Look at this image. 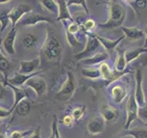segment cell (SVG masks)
Wrapping results in <instances>:
<instances>
[{
	"mask_svg": "<svg viewBox=\"0 0 147 138\" xmlns=\"http://www.w3.org/2000/svg\"><path fill=\"white\" fill-rule=\"evenodd\" d=\"M109 13L108 20L98 26L102 29H116L122 27L126 18V10L122 5L118 1L109 2Z\"/></svg>",
	"mask_w": 147,
	"mask_h": 138,
	"instance_id": "6da1fadb",
	"label": "cell"
},
{
	"mask_svg": "<svg viewBox=\"0 0 147 138\" xmlns=\"http://www.w3.org/2000/svg\"><path fill=\"white\" fill-rule=\"evenodd\" d=\"M43 53L48 60H55L61 56L62 45L54 32L48 28L46 30V39L43 44Z\"/></svg>",
	"mask_w": 147,
	"mask_h": 138,
	"instance_id": "7a4b0ae2",
	"label": "cell"
},
{
	"mask_svg": "<svg viewBox=\"0 0 147 138\" xmlns=\"http://www.w3.org/2000/svg\"><path fill=\"white\" fill-rule=\"evenodd\" d=\"M100 47V43L96 38L95 34H89L86 36V43L84 47V50L77 53L75 58L78 61H82L84 59H87L92 57L98 52Z\"/></svg>",
	"mask_w": 147,
	"mask_h": 138,
	"instance_id": "3957f363",
	"label": "cell"
},
{
	"mask_svg": "<svg viewBox=\"0 0 147 138\" xmlns=\"http://www.w3.org/2000/svg\"><path fill=\"white\" fill-rule=\"evenodd\" d=\"M75 90H76L75 76H74V75L70 71H67V79L63 83L61 89L58 91V93L55 97L58 99V100L65 101L73 96Z\"/></svg>",
	"mask_w": 147,
	"mask_h": 138,
	"instance_id": "277c9868",
	"label": "cell"
},
{
	"mask_svg": "<svg viewBox=\"0 0 147 138\" xmlns=\"http://www.w3.org/2000/svg\"><path fill=\"white\" fill-rule=\"evenodd\" d=\"M138 110H139V106H138L136 102L134 92H132V93H131L130 96H129L127 104H126L127 117H126V122L124 124L125 130H129L131 124L138 118Z\"/></svg>",
	"mask_w": 147,
	"mask_h": 138,
	"instance_id": "5b68a950",
	"label": "cell"
},
{
	"mask_svg": "<svg viewBox=\"0 0 147 138\" xmlns=\"http://www.w3.org/2000/svg\"><path fill=\"white\" fill-rule=\"evenodd\" d=\"M40 22H47V23H50V24H53V20L50 17H46L43 15H40V14H36L31 11L30 13L26 14V15L18 21V25L30 27V26H35Z\"/></svg>",
	"mask_w": 147,
	"mask_h": 138,
	"instance_id": "8992f818",
	"label": "cell"
},
{
	"mask_svg": "<svg viewBox=\"0 0 147 138\" xmlns=\"http://www.w3.org/2000/svg\"><path fill=\"white\" fill-rule=\"evenodd\" d=\"M32 11L31 7L27 4H20L18 6L13 7L10 11L8 12V18L11 21L12 28H15V26L18 23L21 18L24 17L26 14Z\"/></svg>",
	"mask_w": 147,
	"mask_h": 138,
	"instance_id": "52a82bcc",
	"label": "cell"
},
{
	"mask_svg": "<svg viewBox=\"0 0 147 138\" xmlns=\"http://www.w3.org/2000/svg\"><path fill=\"white\" fill-rule=\"evenodd\" d=\"M135 90H134V96L136 102L139 106V108L144 107L146 105L145 100V95L144 91V87H142V72L141 69H137L135 74Z\"/></svg>",
	"mask_w": 147,
	"mask_h": 138,
	"instance_id": "ba28073f",
	"label": "cell"
},
{
	"mask_svg": "<svg viewBox=\"0 0 147 138\" xmlns=\"http://www.w3.org/2000/svg\"><path fill=\"white\" fill-rule=\"evenodd\" d=\"M27 86L32 89L37 96H42L47 91V83L44 80V78L39 76H35L31 77L30 79L27 81Z\"/></svg>",
	"mask_w": 147,
	"mask_h": 138,
	"instance_id": "9c48e42d",
	"label": "cell"
},
{
	"mask_svg": "<svg viewBox=\"0 0 147 138\" xmlns=\"http://www.w3.org/2000/svg\"><path fill=\"white\" fill-rule=\"evenodd\" d=\"M40 66V57L34 58L30 61H21L20 64V69L18 73L22 75H31L34 74L35 71L39 68Z\"/></svg>",
	"mask_w": 147,
	"mask_h": 138,
	"instance_id": "30bf717a",
	"label": "cell"
},
{
	"mask_svg": "<svg viewBox=\"0 0 147 138\" xmlns=\"http://www.w3.org/2000/svg\"><path fill=\"white\" fill-rule=\"evenodd\" d=\"M17 37V29L15 28H11V30L5 37L3 41V47L9 55H14L16 53L15 51V41Z\"/></svg>",
	"mask_w": 147,
	"mask_h": 138,
	"instance_id": "8fae6325",
	"label": "cell"
},
{
	"mask_svg": "<svg viewBox=\"0 0 147 138\" xmlns=\"http://www.w3.org/2000/svg\"><path fill=\"white\" fill-rule=\"evenodd\" d=\"M87 131L89 135H98L101 133L105 129V120L102 117H93L87 123Z\"/></svg>",
	"mask_w": 147,
	"mask_h": 138,
	"instance_id": "7c38bea8",
	"label": "cell"
},
{
	"mask_svg": "<svg viewBox=\"0 0 147 138\" xmlns=\"http://www.w3.org/2000/svg\"><path fill=\"white\" fill-rule=\"evenodd\" d=\"M40 73H41V71H38L37 73H34V74H31V75H22L20 73H15V75H14L12 77L10 78H7V82L5 83V86L7 84H9V85H12L14 87H20L22 85H24L25 83H27V81L30 79L31 77H33L35 76H38Z\"/></svg>",
	"mask_w": 147,
	"mask_h": 138,
	"instance_id": "4fadbf2b",
	"label": "cell"
},
{
	"mask_svg": "<svg viewBox=\"0 0 147 138\" xmlns=\"http://www.w3.org/2000/svg\"><path fill=\"white\" fill-rule=\"evenodd\" d=\"M95 36H96V38L98 39V41L100 43V44L105 48L106 52H107L108 53H112L113 51L116 49L117 45L121 43L122 40H124V38H125V36H121L117 40H109V39L105 38V37L98 35V34H95Z\"/></svg>",
	"mask_w": 147,
	"mask_h": 138,
	"instance_id": "5bb4252c",
	"label": "cell"
},
{
	"mask_svg": "<svg viewBox=\"0 0 147 138\" xmlns=\"http://www.w3.org/2000/svg\"><path fill=\"white\" fill-rule=\"evenodd\" d=\"M127 94V89L121 85H115L110 89V95H111V98L116 104L121 103L123 99L126 98Z\"/></svg>",
	"mask_w": 147,
	"mask_h": 138,
	"instance_id": "9a60e30c",
	"label": "cell"
},
{
	"mask_svg": "<svg viewBox=\"0 0 147 138\" xmlns=\"http://www.w3.org/2000/svg\"><path fill=\"white\" fill-rule=\"evenodd\" d=\"M59 6V14L57 17V20L62 21H70L74 22V18L71 16V13L69 11V7L67 6V2L65 0H58L57 1Z\"/></svg>",
	"mask_w": 147,
	"mask_h": 138,
	"instance_id": "2e32d148",
	"label": "cell"
},
{
	"mask_svg": "<svg viewBox=\"0 0 147 138\" xmlns=\"http://www.w3.org/2000/svg\"><path fill=\"white\" fill-rule=\"evenodd\" d=\"M109 55L107 52H101V53H96L95 55H93L92 57L90 58H87V59H84L82 60L81 63L86 64V66H98V64H100L106 62V60L109 59Z\"/></svg>",
	"mask_w": 147,
	"mask_h": 138,
	"instance_id": "e0dca14e",
	"label": "cell"
},
{
	"mask_svg": "<svg viewBox=\"0 0 147 138\" xmlns=\"http://www.w3.org/2000/svg\"><path fill=\"white\" fill-rule=\"evenodd\" d=\"M6 86H8L10 89L14 91V96H15V100H14V104L11 108V110L14 112L16 109V107L18 105V103L21 102L22 100L26 99L27 98H29V94H28V92L26 89H23L21 87H14L12 85H9V84H7Z\"/></svg>",
	"mask_w": 147,
	"mask_h": 138,
	"instance_id": "ac0fdd59",
	"label": "cell"
},
{
	"mask_svg": "<svg viewBox=\"0 0 147 138\" xmlns=\"http://www.w3.org/2000/svg\"><path fill=\"white\" fill-rule=\"evenodd\" d=\"M124 33V36H126L130 40H140L144 37V31L140 30L137 27H121Z\"/></svg>",
	"mask_w": 147,
	"mask_h": 138,
	"instance_id": "d6986e66",
	"label": "cell"
},
{
	"mask_svg": "<svg viewBox=\"0 0 147 138\" xmlns=\"http://www.w3.org/2000/svg\"><path fill=\"white\" fill-rule=\"evenodd\" d=\"M101 117L107 122H114L119 117V112L111 106H104L101 112Z\"/></svg>",
	"mask_w": 147,
	"mask_h": 138,
	"instance_id": "ffe728a7",
	"label": "cell"
},
{
	"mask_svg": "<svg viewBox=\"0 0 147 138\" xmlns=\"http://www.w3.org/2000/svg\"><path fill=\"white\" fill-rule=\"evenodd\" d=\"M144 53H147V49H144V47L127 50L126 52L124 53V57H125L127 64L133 62L135 59H137L138 57H139L141 54Z\"/></svg>",
	"mask_w": 147,
	"mask_h": 138,
	"instance_id": "44dd1931",
	"label": "cell"
},
{
	"mask_svg": "<svg viewBox=\"0 0 147 138\" xmlns=\"http://www.w3.org/2000/svg\"><path fill=\"white\" fill-rule=\"evenodd\" d=\"M30 110H31L30 103L28 100L24 99V100H22L21 102L18 103V105L15 109V112L18 115H20V116L26 117L30 114Z\"/></svg>",
	"mask_w": 147,
	"mask_h": 138,
	"instance_id": "7402d4cb",
	"label": "cell"
},
{
	"mask_svg": "<svg viewBox=\"0 0 147 138\" xmlns=\"http://www.w3.org/2000/svg\"><path fill=\"white\" fill-rule=\"evenodd\" d=\"M40 3L46 10L49 12H52L53 15L58 17L59 6H58L57 1H54V0H41V1H40Z\"/></svg>",
	"mask_w": 147,
	"mask_h": 138,
	"instance_id": "603a6c76",
	"label": "cell"
},
{
	"mask_svg": "<svg viewBox=\"0 0 147 138\" xmlns=\"http://www.w3.org/2000/svg\"><path fill=\"white\" fill-rule=\"evenodd\" d=\"M9 68H10V64H9V61L6 57H5V55L2 54L1 51H0V72L2 73V75L4 76L5 83L7 82V78H8L7 76H8Z\"/></svg>",
	"mask_w": 147,
	"mask_h": 138,
	"instance_id": "cb8c5ba5",
	"label": "cell"
},
{
	"mask_svg": "<svg viewBox=\"0 0 147 138\" xmlns=\"http://www.w3.org/2000/svg\"><path fill=\"white\" fill-rule=\"evenodd\" d=\"M127 62L124 57V53L119 52L118 53V56L115 61V71L119 73H123L126 71Z\"/></svg>",
	"mask_w": 147,
	"mask_h": 138,
	"instance_id": "d4e9b609",
	"label": "cell"
},
{
	"mask_svg": "<svg viewBox=\"0 0 147 138\" xmlns=\"http://www.w3.org/2000/svg\"><path fill=\"white\" fill-rule=\"evenodd\" d=\"M37 41H38V37L32 33H26L22 38V44L27 49L35 47Z\"/></svg>",
	"mask_w": 147,
	"mask_h": 138,
	"instance_id": "484cf974",
	"label": "cell"
},
{
	"mask_svg": "<svg viewBox=\"0 0 147 138\" xmlns=\"http://www.w3.org/2000/svg\"><path fill=\"white\" fill-rule=\"evenodd\" d=\"M81 72L85 77L90 78V79H99V78H101L100 71L98 68H83Z\"/></svg>",
	"mask_w": 147,
	"mask_h": 138,
	"instance_id": "4316f807",
	"label": "cell"
},
{
	"mask_svg": "<svg viewBox=\"0 0 147 138\" xmlns=\"http://www.w3.org/2000/svg\"><path fill=\"white\" fill-rule=\"evenodd\" d=\"M125 135L131 136L132 138H147V130L139 128L131 129V130H126Z\"/></svg>",
	"mask_w": 147,
	"mask_h": 138,
	"instance_id": "83f0119b",
	"label": "cell"
},
{
	"mask_svg": "<svg viewBox=\"0 0 147 138\" xmlns=\"http://www.w3.org/2000/svg\"><path fill=\"white\" fill-rule=\"evenodd\" d=\"M9 21L8 18V12L7 10H0V25H1V29H0V33L5 30V29L7 27Z\"/></svg>",
	"mask_w": 147,
	"mask_h": 138,
	"instance_id": "f1b7e54d",
	"label": "cell"
},
{
	"mask_svg": "<svg viewBox=\"0 0 147 138\" xmlns=\"http://www.w3.org/2000/svg\"><path fill=\"white\" fill-rule=\"evenodd\" d=\"M65 37H66L67 43H69V45H70L71 47H73V48H79V47H81L82 43L76 39V35L71 34V33H69L68 31H66Z\"/></svg>",
	"mask_w": 147,
	"mask_h": 138,
	"instance_id": "f546056e",
	"label": "cell"
},
{
	"mask_svg": "<svg viewBox=\"0 0 147 138\" xmlns=\"http://www.w3.org/2000/svg\"><path fill=\"white\" fill-rule=\"evenodd\" d=\"M131 5L134 10H144L147 7V1L145 0H134V1H126Z\"/></svg>",
	"mask_w": 147,
	"mask_h": 138,
	"instance_id": "4dcf8cb0",
	"label": "cell"
},
{
	"mask_svg": "<svg viewBox=\"0 0 147 138\" xmlns=\"http://www.w3.org/2000/svg\"><path fill=\"white\" fill-rule=\"evenodd\" d=\"M85 112H86V106L83 105V106H79V107H76L74 109L71 115L73 116L75 121H79V120L84 116Z\"/></svg>",
	"mask_w": 147,
	"mask_h": 138,
	"instance_id": "1f68e13d",
	"label": "cell"
},
{
	"mask_svg": "<svg viewBox=\"0 0 147 138\" xmlns=\"http://www.w3.org/2000/svg\"><path fill=\"white\" fill-rule=\"evenodd\" d=\"M66 2H67L68 7L73 6V5H76V6L82 7L85 9V12L87 14V15H89V10H88V8H87V6L86 4V1H85V0H69V1H66Z\"/></svg>",
	"mask_w": 147,
	"mask_h": 138,
	"instance_id": "d6a6232c",
	"label": "cell"
},
{
	"mask_svg": "<svg viewBox=\"0 0 147 138\" xmlns=\"http://www.w3.org/2000/svg\"><path fill=\"white\" fill-rule=\"evenodd\" d=\"M138 118L144 123H147V105L139 108V110H138Z\"/></svg>",
	"mask_w": 147,
	"mask_h": 138,
	"instance_id": "836d02e7",
	"label": "cell"
},
{
	"mask_svg": "<svg viewBox=\"0 0 147 138\" xmlns=\"http://www.w3.org/2000/svg\"><path fill=\"white\" fill-rule=\"evenodd\" d=\"M80 28H81V26L78 24L77 22L74 21V22H71L70 23V25L68 26L66 31H68L69 33L75 35L76 33H77L78 31H80Z\"/></svg>",
	"mask_w": 147,
	"mask_h": 138,
	"instance_id": "e575fe53",
	"label": "cell"
},
{
	"mask_svg": "<svg viewBox=\"0 0 147 138\" xmlns=\"http://www.w3.org/2000/svg\"><path fill=\"white\" fill-rule=\"evenodd\" d=\"M82 26H83V28H84L86 30L90 31V30H92L96 27V22L93 20H90V18H89V20H86L84 23H83Z\"/></svg>",
	"mask_w": 147,
	"mask_h": 138,
	"instance_id": "d590c367",
	"label": "cell"
},
{
	"mask_svg": "<svg viewBox=\"0 0 147 138\" xmlns=\"http://www.w3.org/2000/svg\"><path fill=\"white\" fill-rule=\"evenodd\" d=\"M74 122H75V120H74L73 116L71 114H68V115H65L63 120H62V122L63 124H64L65 126H71L74 124Z\"/></svg>",
	"mask_w": 147,
	"mask_h": 138,
	"instance_id": "8d00e7d4",
	"label": "cell"
},
{
	"mask_svg": "<svg viewBox=\"0 0 147 138\" xmlns=\"http://www.w3.org/2000/svg\"><path fill=\"white\" fill-rule=\"evenodd\" d=\"M32 132H20V131H14L10 133V135H9L8 138H24L25 135H29V133H30Z\"/></svg>",
	"mask_w": 147,
	"mask_h": 138,
	"instance_id": "74e56055",
	"label": "cell"
},
{
	"mask_svg": "<svg viewBox=\"0 0 147 138\" xmlns=\"http://www.w3.org/2000/svg\"><path fill=\"white\" fill-rule=\"evenodd\" d=\"M52 128H53V130L55 132V138H61V135H60V132L58 129V122H57V118L56 116L53 117V124H52Z\"/></svg>",
	"mask_w": 147,
	"mask_h": 138,
	"instance_id": "f35d334b",
	"label": "cell"
},
{
	"mask_svg": "<svg viewBox=\"0 0 147 138\" xmlns=\"http://www.w3.org/2000/svg\"><path fill=\"white\" fill-rule=\"evenodd\" d=\"M13 112L11 110V109L7 110L3 107H0V119H4V118H7Z\"/></svg>",
	"mask_w": 147,
	"mask_h": 138,
	"instance_id": "ab89813d",
	"label": "cell"
},
{
	"mask_svg": "<svg viewBox=\"0 0 147 138\" xmlns=\"http://www.w3.org/2000/svg\"><path fill=\"white\" fill-rule=\"evenodd\" d=\"M40 127L39 126L38 128H36L35 130L31 133V135L29 136V138H40Z\"/></svg>",
	"mask_w": 147,
	"mask_h": 138,
	"instance_id": "60d3db41",
	"label": "cell"
},
{
	"mask_svg": "<svg viewBox=\"0 0 147 138\" xmlns=\"http://www.w3.org/2000/svg\"><path fill=\"white\" fill-rule=\"evenodd\" d=\"M6 94V89H5V85L3 83H0V99H3V97Z\"/></svg>",
	"mask_w": 147,
	"mask_h": 138,
	"instance_id": "b9f144b4",
	"label": "cell"
},
{
	"mask_svg": "<svg viewBox=\"0 0 147 138\" xmlns=\"http://www.w3.org/2000/svg\"><path fill=\"white\" fill-rule=\"evenodd\" d=\"M144 36H145V40H144V49H147V28L145 30V32H144Z\"/></svg>",
	"mask_w": 147,
	"mask_h": 138,
	"instance_id": "7bdbcfd3",
	"label": "cell"
},
{
	"mask_svg": "<svg viewBox=\"0 0 147 138\" xmlns=\"http://www.w3.org/2000/svg\"><path fill=\"white\" fill-rule=\"evenodd\" d=\"M0 138H7L6 133L3 131H0Z\"/></svg>",
	"mask_w": 147,
	"mask_h": 138,
	"instance_id": "ee69618b",
	"label": "cell"
},
{
	"mask_svg": "<svg viewBox=\"0 0 147 138\" xmlns=\"http://www.w3.org/2000/svg\"><path fill=\"white\" fill-rule=\"evenodd\" d=\"M49 138H55V132L53 130V128H52V133H51V135L49 136Z\"/></svg>",
	"mask_w": 147,
	"mask_h": 138,
	"instance_id": "f6af8a7d",
	"label": "cell"
},
{
	"mask_svg": "<svg viewBox=\"0 0 147 138\" xmlns=\"http://www.w3.org/2000/svg\"><path fill=\"white\" fill-rule=\"evenodd\" d=\"M87 138H98V135H89L87 136Z\"/></svg>",
	"mask_w": 147,
	"mask_h": 138,
	"instance_id": "bcb514c9",
	"label": "cell"
},
{
	"mask_svg": "<svg viewBox=\"0 0 147 138\" xmlns=\"http://www.w3.org/2000/svg\"><path fill=\"white\" fill-rule=\"evenodd\" d=\"M10 1H9V0H5V1H0V5L1 4H7V3H9Z\"/></svg>",
	"mask_w": 147,
	"mask_h": 138,
	"instance_id": "7dc6e473",
	"label": "cell"
},
{
	"mask_svg": "<svg viewBox=\"0 0 147 138\" xmlns=\"http://www.w3.org/2000/svg\"><path fill=\"white\" fill-rule=\"evenodd\" d=\"M123 138H132L131 136H127V137H123Z\"/></svg>",
	"mask_w": 147,
	"mask_h": 138,
	"instance_id": "c3c4849f",
	"label": "cell"
},
{
	"mask_svg": "<svg viewBox=\"0 0 147 138\" xmlns=\"http://www.w3.org/2000/svg\"><path fill=\"white\" fill-rule=\"evenodd\" d=\"M146 64H147V59H146V64H144V66H146Z\"/></svg>",
	"mask_w": 147,
	"mask_h": 138,
	"instance_id": "681fc988",
	"label": "cell"
},
{
	"mask_svg": "<svg viewBox=\"0 0 147 138\" xmlns=\"http://www.w3.org/2000/svg\"><path fill=\"white\" fill-rule=\"evenodd\" d=\"M144 124H145V125H146V126H147V123H144Z\"/></svg>",
	"mask_w": 147,
	"mask_h": 138,
	"instance_id": "f907efd6",
	"label": "cell"
},
{
	"mask_svg": "<svg viewBox=\"0 0 147 138\" xmlns=\"http://www.w3.org/2000/svg\"><path fill=\"white\" fill-rule=\"evenodd\" d=\"M0 43H1V41H0Z\"/></svg>",
	"mask_w": 147,
	"mask_h": 138,
	"instance_id": "816d5d0a",
	"label": "cell"
}]
</instances>
